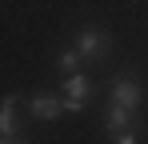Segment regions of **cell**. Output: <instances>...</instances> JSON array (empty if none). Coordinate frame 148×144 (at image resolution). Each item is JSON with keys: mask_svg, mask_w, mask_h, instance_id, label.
<instances>
[{"mask_svg": "<svg viewBox=\"0 0 148 144\" xmlns=\"http://www.w3.org/2000/svg\"><path fill=\"white\" fill-rule=\"evenodd\" d=\"M76 52H80L84 60H104V56L112 52V36H108L104 28H80V32H76Z\"/></svg>", "mask_w": 148, "mask_h": 144, "instance_id": "cell-1", "label": "cell"}, {"mask_svg": "<svg viewBox=\"0 0 148 144\" xmlns=\"http://www.w3.org/2000/svg\"><path fill=\"white\" fill-rule=\"evenodd\" d=\"M88 92H92V76H88V72H68V76H64V100H68V112H84Z\"/></svg>", "mask_w": 148, "mask_h": 144, "instance_id": "cell-2", "label": "cell"}, {"mask_svg": "<svg viewBox=\"0 0 148 144\" xmlns=\"http://www.w3.org/2000/svg\"><path fill=\"white\" fill-rule=\"evenodd\" d=\"M140 80L136 76H116V84H112V100L108 104H120V108H128V112H136L140 108Z\"/></svg>", "mask_w": 148, "mask_h": 144, "instance_id": "cell-3", "label": "cell"}, {"mask_svg": "<svg viewBox=\"0 0 148 144\" xmlns=\"http://www.w3.org/2000/svg\"><path fill=\"white\" fill-rule=\"evenodd\" d=\"M28 112L36 120H56L68 112V100L64 96H28Z\"/></svg>", "mask_w": 148, "mask_h": 144, "instance_id": "cell-4", "label": "cell"}, {"mask_svg": "<svg viewBox=\"0 0 148 144\" xmlns=\"http://www.w3.org/2000/svg\"><path fill=\"white\" fill-rule=\"evenodd\" d=\"M16 96H0V140H12V136H20L16 132Z\"/></svg>", "mask_w": 148, "mask_h": 144, "instance_id": "cell-5", "label": "cell"}, {"mask_svg": "<svg viewBox=\"0 0 148 144\" xmlns=\"http://www.w3.org/2000/svg\"><path fill=\"white\" fill-rule=\"evenodd\" d=\"M104 128H108V136H112V132H124V128H136V112H128V108H120V104H108Z\"/></svg>", "mask_w": 148, "mask_h": 144, "instance_id": "cell-6", "label": "cell"}, {"mask_svg": "<svg viewBox=\"0 0 148 144\" xmlns=\"http://www.w3.org/2000/svg\"><path fill=\"white\" fill-rule=\"evenodd\" d=\"M80 60H84V56H80L76 48H64V52L56 56V68H60L64 76H68V72H76V64H80Z\"/></svg>", "mask_w": 148, "mask_h": 144, "instance_id": "cell-7", "label": "cell"}, {"mask_svg": "<svg viewBox=\"0 0 148 144\" xmlns=\"http://www.w3.org/2000/svg\"><path fill=\"white\" fill-rule=\"evenodd\" d=\"M116 144H136V128H124V132H112Z\"/></svg>", "mask_w": 148, "mask_h": 144, "instance_id": "cell-8", "label": "cell"}, {"mask_svg": "<svg viewBox=\"0 0 148 144\" xmlns=\"http://www.w3.org/2000/svg\"><path fill=\"white\" fill-rule=\"evenodd\" d=\"M0 144H32V140H24V136H12V140H0Z\"/></svg>", "mask_w": 148, "mask_h": 144, "instance_id": "cell-9", "label": "cell"}]
</instances>
